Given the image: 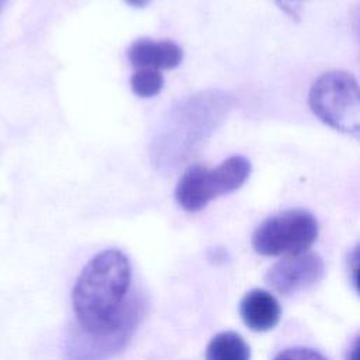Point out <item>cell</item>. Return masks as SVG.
Here are the masks:
<instances>
[{
	"mask_svg": "<svg viewBox=\"0 0 360 360\" xmlns=\"http://www.w3.org/2000/svg\"><path fill=\"white\" fill-rule=\"evenodd\" d=\"M129 283L131 266L122 252L108 249L94 256L72 292L77 326L90 333L115 329L129 308Z\"/></svg>",
	"mask_w": 360,
	"mask_h": 360,
	"instance_id": "6da1fadb",
	"label": "cell"
},
{
	"mask_svg": "<svg viewBox=\"0 0 360 360\" xmlns=\"http://www.w3.org/2000/svg\"><path fill=\"white\" fill-rule=\"evenodd\" d=\"M232 105L233 98L224 91L194 94L176 105L153 141L155 163L162 169L180 165L210 138Z\"/></svg>",
	"mask_w": 360,
	"mask_h": 360,
	"instance_id": "7a4b0ae2",
	"label": "cell"
},
{
	"mask_svg": "<svg viewBox=\"0 0 360 360\" xmlns=\"http://www.w3.org/2000/svg\"><path fill=\"white\" fill-rule=\"evenodd\" d=\"M308 101L323 124L360 139V86L350 73L332 70L321 75Z\"/></svg>",
	"mask_w": 360,
	"mask_h": 360,
	"instance_id": "3957f363",
	"label": "cell"
},
{
	"mask_svg": "<svg viewBox=\"0 0 360 360\" xmlns=\"http://www.w3.org/2000/svg\"><path fill=\"white\" fill-rule=\"evenodd\" d=\"M318 224L304 210H288L263 221L252 236L253 249L263 256L298 255L315 242Z\"/></svg>",
	"mask_w": 360,
	"mask_h": 360,
	"instance_id": "277c9868",
	"label": "cell"
},
{
	"mask_svg": "<svg viewBox=\"0 0 360 360\" xmlns=\"http://www.w3.org/2000/svg\"><path fill=\"white\" fill-rule=\"evenodd\" d=\"M145 302L135 294L129 300V308L124 321L111 330L90 333L75 328L66 340L65 360H108L117 354L131 339L142 318Z\"/></svg>",
	"mask_w": 360,
	"mask_h": 360,
	"instance_id": "5b68a950",
	"label": "cell"
},
{
	"mask_svg": "<svg viewBox=\"0 0 360 360\" xmlns=\"http://www.w3.org/2000/svg\"><path fill=\"white\" fill-rule=\"evenodd\" d=\"M323 276V262L312 252L291 255L273 264L267 274V284L283 295H290L318 283Z\"/></svg>",
	"mask_w": 360,
	"mask_h": 360,
	"instance_id": "8992f818",
	"label": "cell"
},
{
	"mask_svg": "<svg viewBox=\"0 0 360 360\" xmlns=\"http://www.w3.org/2000/svg\"><path fill=\"white\" fill-rule=\"evenodd\" d=\"M128 60L136 69H174L183 60L181 48L172 41L139 38L127 52Z\"/></svg>",
	"mask_w": 360,
	"mask_h": 360,
	"instance_id": "52a82bcc",
	"label": "cell"
},
{
	"mask_svg": "<svg viewBox=\"0 0 360 360\" xmlns=\"http://www.w3.org/2000/svg\"><path fill=\"white\" fill-rule=\"evenodd\" d=\"M250 162L240 155L231 156L214 169H205L204 187L208 200L225 195L238 190L249 177Z\"/></svg>",
	"mask_w": 360,
	"mask_h": 360,
	"instance_id": "ba28073f",
	"label": "cell"
},
{
	"mask_svg": "<svg viewBox=\"0 0 360 360\" xmlns=\"http://www.w3.org/2000/svg\"><path fill=\"white\" fill-rule=\"evenodd\" d=\"M281 315V308L276 297L260 288L249 291L240 301V316L245 325L256 332L274 328Z\"/></svg>",
	"mask_w": 360,
	"mask_h": 360,
	"instance_id": "9c48e42d",
	"label": "cell"
},
{
	"mask_svg": "<svg viewBox=\"0 0 360 360\" xmlns=\"http://www.w3.org/2000/svg\"><path fill=\"white\" fill-rule=\"evenodd\" d=\"M205 169L207 167L201 165L190 166L176 186V200L179 205L188 212H197L210 202L204 188Z\"/></svg>",
	"mask_w": 360,
	"mask_h": 360,
	"instance_id": "30bf717a",
	"label": "cell"
},
{
	"mask_svg": "<svg viewBox=\"0 0 360 360\" xmlns=\"http://www.w3.org/2000/svg\"><path fill=\"white\" fill-rule=\"evenodd\" d=\"M207 360H249L250 350L240 335L222 332L215 335L207 346Z\"/></svg>",
	"mask_w": 360,
	"mask_h": 360,
	"instance_id": "8fae6325",
	"label": "cell"
},
{
	"mask_svg": "<svg viewBox=\"0 0 360 360\" xmlns=\"http://www.w3.org/2000/svg\"><path fill=\"white\" fill-rule=\"evenodd\" d=\"M163 87V76L156 69H138L131 77V90L142 98L156 96Z\"/></svg>",
	"mask_w": 360,
	"mask_h": 360,
	"instance_id": "7c38bea8",
	"label": "cell"
},
{
	"mask_svg": "<svg viewBox=\"0 0 360 360\" xmlns=\"http://www.w3.org/2000/svg\"><path fill=\"white\" fill-rule=\"evenodd\" d=\"M274 360H326L321 353L305 349V347H294V349H287L277 354Z\"/></svg>",
	"mask_w": 360,
	"mask_h": 360,
	"instance_id": "4fadbf2b",
	"label": "cell"
},
{
	"mask_svg": "<svg viewBox=\"0 0 360 360\" xmlns=\"http://www.w3.org/2000/svg\"><path fill=\"white\" fill-rule=\"evenodd\" d=\"M352 276L354 288L360 295V245L354 249L352 255Z\"/></svg>",
	"mask_w": 360,
	"mask_h": 360,
	"instance_id": "5bb4252c",
	"label": "cell"
},
{
	"mask_svg": "<svg viewBox=\"0 0 360 360\" xmlns=\"http://www.w3.org/2000/svg\"><path fill=\"white\" fill-rule=\"evenodd\" d=\"M301 0H277L280 7L288 10L290 14H294V6H297Z\"/></svg>",
	"mask_w": 360,
	"mask_h": 360,
	"instance_id": "9a60e30c",
	"label": "cell"
},
{
	"mask_svg": "<svg viewBox=\"0 0 360 360\" xmlns=\"http://www.w3.org/2000/svg\"><path fill=\"white\" fill-rule=\"evenodd\" d=\"M349 360H360V336L356 339V342L350 350Z\"/></svg>",
	"mask_w": 360,
	"mask_h": 360,
	"instance_id": "2e32d148",
	"label": "cell"
},
{
	"mask_svg": "<svg viewBox=\"0 0 360 360\" xmlns=\"http://www.w3.org/2000/svg\"><path fill=\"white\" fill-rule=\"evenodd\" d=\"M124 1L132 7H145L149 4L150 0H124Z\"/></svg>",
	"mask_w": 360,
	"mask_h": 360,
	"instance_id": "e0dca14e",
	"label": "cell"
},
{
	"mask_svg": "<svg viewBox=\"0 0 360 360\" xmlns=\"http://www.w3.org/2000/svg\"><path fill=\"white\" fill-rule=\"evenodd\" d=\"M357 31H359V34H360V15H359V18H357Z\"/></svg>",
	"mask_w": 360,
	"mask_h": 360,
	"instance_id": "ac0fdd59",
	"label": "cell"
},
{
	"mask_svg": "<svg viewBox=\"0 0 360 360\" xmlns=\"http://www.w3.org/2000/svg\"><path fill=\"white\" fill-rule=\"evenodd\" d=\"M0 3H1V0H0Z\"/></svg>",
	"mask_w": 360,
	"mask_h": 360,
	"instance_id": "d6986e66",
	"label": "cell"
}]
</instances>
